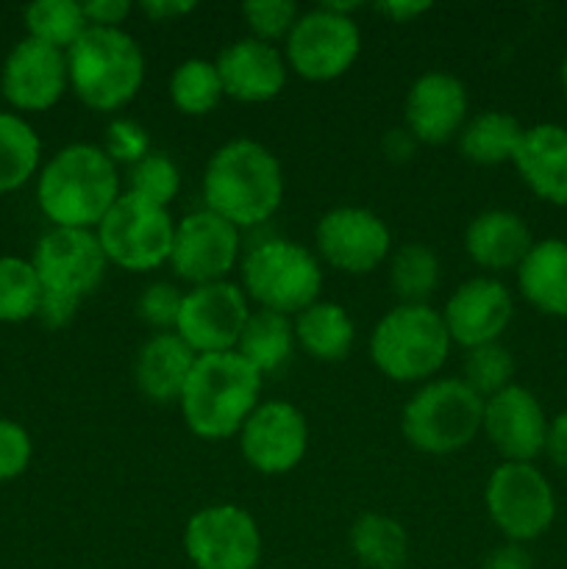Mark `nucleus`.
<instances>
[{
    "label": "nucleus",
    "mask_w": 567,
    "mask_h": 569,
    "mask_svg": "<svg viewBox=\"0 0 567 569\" xmlns=\"http://www.w3.org/2000/svg\"><path fill=\"white\" fill-rule=\"evenodd\" d=\"M284 167L267 144L231 139L209 156L200 181L203 209L215 211L239 231L265 226L284 203Z\"/></svg>",
    "instance_id": "obj_1"
},
{
    "label": "nucleus",
    "mask_w": 567,
    "mask_h": 569,
    "mask_svg": "<svg viewBox=\"0 0 567 569\" xmlns=\"http://www.w3.org/2000/svg\"><path fill=\"white\" fill-rule=\"evenodd\" d=\"M120 194V167L92 142L64 144L37 176V206L50 228L94 231Z\"/></svg>",
    "instance_id": "obj_2"
},
{
    "label": "nucleus",
    "mask_w": 567,
    "mask_h": 569,
    "mask_svg": "<svg viewBox=\"0 0 567 569\" xmlns=\"http://www.w3.org/2000/svg\"><path fill=\"white\" fill-rule=\"evenodd\" d=\"M261 378L237 350L198 356L178 398L189 431L206 442L237 437L261 403Z\"/></svg>",
    "instance_id": "obj_3"
},
{
    "label": "nucleus",
    "mask_w": 567,
    "mask_h": 569,
    "mask_svg": "<svg viewBox=\"0 0 567 569\" xmlns=\"http://www.w3.org/2000/svg\"><path fill=\"white\" fill-rule=\"evenodd\" d=\"M64 56L70 92L89 111L115 114L142 89L145 53L126 28H87Z\"/></svg>",
    "instance_id": "obj_4"
},
{
    "label": "nucleus",
    "mask_w": 567,
    "mask_h": 569,
    "mask_svg": "<svg viewBox=\"0 0 567 569\" xmlns=\"http://www.w3.org/2000/svg\"><path fill=\"white\" fill-rule=\"evenodd\" d=\"M370 361L395 383H426L448 361L450 342L442 315L431 303H398L370 333Z\"/></svg>",
    "instance_id": "obj_5"
},
{
    "label": "nucleus",
    "mask_w": 567,
    "mask_h": 569,
    "mask_svg": "<svg viewBox=\"0 0 567 569\" xmlns=\"http://www.w3.org/2000/svg\"><path fill=\"white\" fill-rule=\"evenodd\" d=\"M239 287L256 309L295 317L320 300L322 264L295 239H261L242 253Z\"/></svg>",
    "instance_id": "obj_6"
},
{
    "label": "nucleus",
    "mask_w": 567,
    "mask_h": 569,
    "mask_svg": "<svg viewBox=\"0 0 567 569\" xmlns=\"http://www.w3.org/2000/svg\"><path fill=\"white\" fill-rule=\"evenodd\" d=\"M481 420L484 398L461 378H431L404 406L400 431L417 453L450 456L481 433Z\"/></svg>",
    "instance_id": "obj_7"
},
{
    "label": "nucleus",
    "mask_w": 567,
    "mask_h": 569,
    "mask_svg": "<svg viewBox=\"0 0 567 569\" xmlns=\"http://www.w3.org/2000/svg\"><path fill=\"white\" fill-rule=\"evenodd\" d=\"M484 506L504 542H534L556 520L554 483L534 461H500L487 478Z\"/></svg>",
    "instance_id": "obj_8"
},
{
    "label": "nucleus",
    "mask_w": 567,
    "mask_h": 569,
    "mask_svg": "<svg viewBox=\"0 0 567 569\" xmlns=\"http://www.w3.org/2000/svg\"><path fill=\"white\" fill-rule=\"evenodd\" d=\"M94 237L109 259V267H120L126 272H150L170 261L176 220L165 206H156L122 189L109 214L94 228Z\"/></svg>",
    "instance_id": "obj_9"
},
{
    "label": "nucleus",
    "mask_w": 567,
    "mask_h": 569,
    "mask_svg": "<svg viewBox=\"0 0 567 569\" xmlns=\"http://www.w3.org/2000/svg\"><path fill=\"white\" fill-rule=\"evenodd\" d=\"M361 31L350 14H339L328 3L300 11L298 22L284 39V59L295 76L311 83L342 78L356 64Z\"/></svg>",
    "instance_id": "obj_10"
},
{
    "label": "nucleus",
    "mask_w": 567,
    "mask_h": 569,
    "mask_svg": "<svg viewBox=\"0 0 567 569\" xmlns=\"http://www.w3.org/2000/svg\"><path fill=\"white\" fill-rule=\"evenodd\" d=\"M261 528L237 503H211L183 526V553L195 569H259Z\"/></svg>",
    "instance_id": "obj_11"
},
{
    "label": "nucleus",
    "mask_w": 567,
    "mask_h": 569,
    "mask_svg": "<svg viewBox=\"0 0 567 569\" xmlns=\"http://www.w3.org/2000/svg\"><path fill=\"white\" fill-rule=\"evenodd\" d=\"M242 261V231L209 209H198L176 220L170 261L178 281L189 287L228 281Z\"/></svg>",
    "instance_id": "obj_12"
},
{
    "label": "nucleus",
    "mask_w": 567,
    "mask_h": 569,
    "mask_svg": "<svg viewBox=\"0 0 567 569\" xmlns=\"http://www.w3.org/2000/svg\"><path fill=\"white\" fill-rule=\"evenodd\" d=\"M44 295L81 303L103 283L109 259L94 231L83 228H48L31 253Z\"/></svg>",
    "instance_id": "obj_13"
},
{
    "label": "nucleus",
    "mask_w": 567,
    "mask_h": 569,
    "mask_svg": "<svg viewBox=\"0 0 567 569\" xmlns=\"http://www.w3.org/2000/svg\"><path fill=\"white\" fill-rule=\"evenodd\" d=\"M315 248L320 264L345 276H367L387 264L395 250L387 222L361 206H334L317 220Z\"/></svg>",
    "instance_id": "obj_14"
},
{
    "label": "nucleus",
    "mask_w": 567,
    "mask_h": 569,
    "mask_svg": "<svg viewBox=\"0 0 567 569\" xmlns=\"http://www.w3.org/2000/svg\"><path fill=\"white\" fill-rule=\"evenodd\" d=\"M250 300L233 281L203 283L183 292L176 333L195 350V356L237 350L242 328L250 317Z\"/></svg>",
    "instance_id": "obj_15"
},
{
    "label": "nucleus",
    "mask_w": 567,
    "mask_h": 569,
    "mask_svg": "<svg viewBox=\"0 0 567 569\" xmlns=\"http://www.w3.org/2000/svg\"><path fill=\"white\" fill-rule=\"evenodd\" d=\"M239 453L259 476H287L309 450V422L295 403L261 400L237 433Z\"/></svg>",
    "instance_id": "obj_16"
},
{
    "label": "nucleus",
    "mask_w": 567,
    "mask_h": 569,
    "mask_svg": "<svg viewBox=\"0 0 567 569\" xmlns=\"http://www.w3.org/2000/svg\"><path fill=\"white\" fill-rule=\"evenodd\" d=\"M70 89L64 50L22 37L0 64V98L17 114H39L64 98Z\"/></svg>",
    "instance_id": "obj_17"
},
{
    "label": "nucleus",
    "mask_w": 567,
    "mask_h": 569,
    "mask_svg": "<svg viewBox=\"0 0 567 569\" xmlns=\"http://www.w3.org/2000/svg\"><path fill=\"white\" fill-rule=\"evenodd\" d=\"M442 320L450 342L472 350L481 345L500 342L506 328L515 320V295L500 278L476 276L448 295L442 306Z\"/></svg>",
    "instance_id": "obj_18"
},
{
    "label": "nucleus",
    "mask_w": 567,
    "mask_h": 569,
    "mask_svg": "<svg viewBox=\"0 0 567 569\" xmlns=\"http://www.w3.org/2000/svg\"><path fill=\"white\" fill-rule=\"evenodd\" d=\"M548 422L537 395L520 383L484 400L481 433L504 461H537L545 450Z\"/></svg>",
    "instance_id": "obj_19"
},
{
    "label": "nucleus",
    "mask_w": 567,
    "mask_h": 569,
    "mask_svg": "<svg viewBox=\"0 0 567 569\" xmlns=\"http://www.w3.org/2000/svg\"><path fill=\"white\" fill-rule=\"evenodd\" d=\"M470 117V98L461 78L428 70L411 81L404 100V128L417 144H445L459 137Z\"/></svg>",
    "instance_id": "obj_20"
},
{
    "label": "nucleus",
    "mask_w": 567,
    "mask_h": 569,
    "mask_svg": "<svg viewBox=\"0 0 567 569\" xmlns=\"http://www.w3.org/2000/svg\"><path fill=\"white\" fill-rule=\"evenodd\" d=\"M226 98L239 103H267L287 87L289 67L278 44L253 37L228 42L215 59Z\"/></svg>",
    "instance_id": "obj_21"
},
{
    "label": "nucleus",
    "mask_w": 567,
    "mask_h": 569,
    "mask_svg": "<svg viewBox=\"0 0 567 569\" xmlns=\"http://www.w3.org/2000/svg\"><path fill=\"white\" fill-rule=\"evenodd\" d=\"M517 176L539 200L567 206V128L559 122H537L523 131L511 159Z\"/></svg>",
    "instance_id": "obj_22"
},
{
    "label": "nucleus",
    "mask_w": 567,
    "mask_h": 569,
    "mask_svg": "<svg viewBox=\"0 0 567 569\" xmlns=\"http://www.w3.org/2000/svg\"><path fill=\"white\" fill-rule=\"evenodd\" d=\"M531 244V228L511 209L481 211L465 228L467 256L487 272L517 270Z\"/></svg>",
    "instance_id": "obj_23"
},
{
    "label": "nucleus",
    "mask_w": 567,
    "mask_h": 569,
    "mask_svg": "<svg viewBox=\"0 0 567 569\" xmlns=\"http://www.w3.org/2000/svg\"><path fill=\"white\" fill-rule=\"evenodd\" d=\"M195 350L176 331L150 333L133 361V381L150 403H178L195 367Z\"/></svg>",
    "instance_id": "obj_24"
},
{
    "label": "nucleus",
    "mask_w": 567,
    "mask_h": 569,
    "mask_svg": "<svg viewBox=\"0 0 567 569\" xmlns=\"http://www.w3.org/2000/svg\"><path fill=\"white\" fill-rule=\"evenodd\" d=\"M517 292L545 317H567V239H534L515 270Z\"/></svg>",
    "instance_id": "obj_25"
},
{
    "label": "nucleus",
    "mask_w": 567,
    "mask_h": 569,
    "mask_svg": "<svg viewBox=\"0 0 567 569\" xmlns=\"http://www.w3.org/2000/svg\"><path fill=\"white\" fill-rule=\"evenodd\" d=\"M295 342L309 359L337 365L348 359L356 342V322L342 303L317 300L292 317Z\"/></svg>",
    "instance_id": "obj_26"
},
{
    "label": "nucleus",
    "mask_w": 567,
    "mask_h": 569,
    "mask_svg": "<svg viewBox=\"0 0 567 569\" xmlns=\"http://www.w3.org/2000/svg\"><path fill=\"white\" fill-rule=\"evenodd\" d=\"M523 131L515 114L500 109L478 111V114L467 117L465 128L456 137V148H459L461 159L478 167H500L511 164L520 144Z\"/></svg>",
    "instance_id": "obj_27"
},
{
    "label": "nucleus",
    "mask_w": 567,
    "mask_h": 569,
    "mask_svg": "<svg viewBox=\"0 0 567 569\" xmlns=\"http://www.w3.org/2000/svg\"><path fill=\"white\" fill-rule=\"evenodd\" d=\"M295 348H298V342H295L292 317L267 309L250 311L242 337L237 342V353L261 376L281 370L292 359Z\"/></svg>",
    "instance_id": "obj_28"
},
{
    "label": "nucleus",
    "mask_w": 567,
    "mask_h": 569,
    "mask_svg": "<svg viewBox=\"0 0 567 569\" xmlns=\"http://www.w3.org/2000/svg\"><path fill=\"white\" fill-rule=\"evenodd\" d=\"M348 548L365 569H400L409 556V533L395 517L365 511L350 526Z\"/></svg>",
    "instance_id": "obj_29"
},
{
    "label": "nucleus",
    "mask_w": 567,
    "mask_h": 569,
    "mask_svg": "<svg viewBox=\"0 0 567 569\" xmlns=\"http://www.w3.org/2000/svg\"><path fill=\"white\" fill-rule=\"evenodd\" d=\"M42 170V139L17 111L0 109V194L17 192Z\"/></svg>",
    "instance_id": "obj_30"
},
{
    "label": "nucleus",
    "mask_w": 567,
    "mask_h": 569,
    "mask_svg": "<svg viewBox=\"0 0 567 569\" xmlns=\"http://www.w3.org/2000/svg\"><path fill=\"white\" fill-rule=\"evenodd\" d=\"M389 287L400 303H428L442 281V261L422 242H404L387 259Z\"/></svg>",
    "instance_id": "obj_31"
},
{
    "label": "nucleus",
    "mask_w": 567,
    "mask_h": 569,
    "mask_svg": "<svg viewBox=\"0 0 567 569\" xmlns=\"http://www.w3.org/2000/svg\"><path fill=\"white\" fill-rule=\"evenodd\" d=\"M167 92H170L172 106L187 117H206L209 111H215L217 106H220L222 98H226L215 61L200 59V56L183 59L181 64L170 72Z\"/></svg>",
    "instance_id": "obj_32"
},
{
    "label": "nucleus",
    "mask_w": 567,
    "mask_h": 569,
    "mask_svg": "<svg viewBox=\"0 0 567 569\" xmlns=\"http://www.w3.org/2000/svg\"><path fill=\"white\" fill-rule=\"evenodd\" d=\"M22 22H26V37L64 50V53L89 28L83 3H76V0H37V3L26 6Z\"/></svg>",
    "instance_id": "obj_33"
},
{
    "label": "nucleus",
    "mask_w": 567,
    "mask_h": 569,
    "mask_svg": "<svg viewBox=\"0 0 567 569\" xmlns=\"http://www.w3.org/2000/svg\"><path fill=\"white\" fill-rule=\"evenodd\" d=\"M42 303V283L31 259L0 256V322L37 320Z\"/></svg>",
    "instance_id": "obj_34"
},
{
    "label": "nucleus",
    "mask_w": 567,
    "mask_h": 569,
    "mask_svg": "<svg viewBox=\"0 0 567 569\" xmlns=\"http://www.w3.org/2000/svg\"><path fill=\"white\" fill-rule=\"evenodd\" d=\"M126 192L170 209V203L181 192V170H178L176 159L165 150H150L142 161L128 167Z\"/></svg>",
    "instance_id": "obj_35"
},
{
    "label": "nucleus",
    "mask_w": 567,
    "mask_h": 569,
    "mask_svg": "<svg viewBox=\"0 0 567 569\" xmlns=\"http://www.w3.org/2000/svg\"><path fill=\"white\" fill-rule=\"evenodd\" d=\"M461 381H465L478 398H493L500 389L515 383V356H511V350L500 342L467 350L465 367H461Z\"/></svg>",
    "instance_id": "obj_36"
},
{
    "label": "nucleus",
    "mask_w": 567,
    "mask_h": 569,
    "mask_svg": "<svg viewBox=\"0 0 567 569\" xmlns=\"http://www.w3.org/2000/svg\"><path fill=\"white\" fill-rule=\"evenodd\" d=\"M248 37L261 39V42L278 44L289 37L292 26L298 22L300 9L292 0H248L239 6Z\"/></svg>",
    "instance_id": "obj_37"
},
{
    "label": "nucleus",
    "mask_w": 567,
    "mask_h": 569,
    "mask_svg": "<svg viewBox=\"0 0 567 569\" xmlns=\"http://www.w3.org/2000/svg\"><path fill=\"white\" fill-rule=\"evenodd\" d=\"M100 148L106 150V156H109L117 167H133L153 150V144H150V133L145 131V126H139L131 117H115V120H109V126H106L103 144H100Z\"/></svg>",
    "instance_id": "obj_38"
},
{
    "label": "nucleus",
    "mask_w": 567,
    "mask_h": 569,
    "mask_svg": "<svg viewBox=\"0 0 567 569\" xmlns=\"http://www.w3.org/2000/svg\"><path fill=\"white\" fill-rule=\"evenodd\" d=\"M183 292L172 281H153L142 289L137 300V317L156 333L176 331Z\"/></svg>",
    "instance_id": "obj_39"
},
{
    "label": "nucleus",
    "mask_w": 567,
    "mask_h": 569,
    "mask_svg": "<svg viewBox=\"0 0 567 569\" xmlns=\"http://www.w3.org/2000/svg\"><path fill=\"white\" fill-rule=\"evenodd\" d=\"M31 433L20 422L0 417V483L20 478L31 465Z\"/></svg>",
    "instance_id": "obj_40"
},
{
    "label": "nucleus",
    "mask_w": 567,
    "mask_h": 569,
    "mask_svg": "<svg viewBox=\"0 0 567 569\" xmlns=\"http://www.w3.org/2000/svg\"><path fill=\"white\" fill-rule=\"evenodd\" d=\"M131 11L133 6L128 0H89V3H83L89 28H122Z\"/></svg>",
    "instance_id": "obj_41"
},
{
    "label": "nucleus",
    "mask_w": 567,
    "mask_h": 569,
    "mask_svg": "<svg viewBox=\"0 0 567 569\" xmlns=\"http://www.w3.org/2000/svg\"><path fill=\"white\" fill-rule=\"evenodd\" d=\"M481 569H534L531 550L517 542H500L484 556Z\"/></svg>",
    "instance_id": "obj_42"
},
{
    "label": "nucleus",
    "mask_w": 567,
    "mask_h": 569,
    "mask_svg": "<svg viewBox=\"0 0 567 569\" xmlns=\"http://www.w3.org/2000/svg\"><path fill=\"white\" fill-rule=\"evenodd\" d=\"M543 456L556 467V470L567 472V409H561L559 415L550 417Z\"/></svg>",
    "instance_id": "obj_43"
},
{
    "label": "nucleus",
    "mask_w": 567,
    "mask_h": 569,
    "mask_svg": "<svg viewBox=\"0 0 567 569\" xmlns=\"http://www.w3.org/2000/svg\"><path fill=\"white\" fill-rule=\"evenodd\" d=\"M76 300H67V298H56V295H44L42 292V303H39L37 311V320L42 322L44 328H67L72 322L78 311Z\"/></svg>",
    "instance_id": "obj_44"
},
{
    "label": "nucleus",
    "mask_w": 567,
    "mask_h": 569,
    "mask_svg": "<svg viewBox=\"0 0 567 569\" xmlns=\"http://www.w3.org/2000/svg\"><path fill=\"white\" fill-rule=\"evenodd\" d=\"M198 6L192 0H142L139 3V11H142L148 20L153 22H176L181 17L192 14Z\"/></svg>",
    "instance_id": "obj_45"
},
{
    "label": "nucleus",
    "mask_w": 567,
    "mask_h": 569,
    "mask_svg": "<svg viewBox=\"0 0 567 569\" xmlns=\"http://www.w3.org/2000/svg\"><path fill=\"white\" fill-rule=\"evenodd\" d=\"M431 9L434 6L428 0H384L376 6L378 14L387 17L389 22H411Z\"/></svg>",
    "instance_id": "obj_46"
},
{
    "label": "nucleus",
    "mask_w": 567,
    "mask_h": 569,
    "mask_svg": "<svg viewBox=\"0 0 567 569\" xmlns=\"http://www.w3.org/2000/svg\"><path fill=\"white\" fill-rule=\"evenodd\" d=\"M415 148H417L415 137H411L406 128H395V131H387V137H384V156L392 161L411 159Z\"/></svg>",
    "instance_id": "obj_47"
},
{
    "label": "nucleus",
    "mask_w": 567,
    "mask_h": 569,
    "mask_svg": "<svg viewBox=\"0 0 567 569\" xmlns=\"http://www.w3.org/2000/svg\"><path fill=\"white\" fill-rule=\"evenodd\" d=\"M559 81H561V89H565V94H567V56L559 67Z\"/></svg>",
    "instance_id": "obj_48"
},
{
    "label": "nucleus",
    "mask_w": 567,
    "mask_h": 569,
    "mask_svg": "<svg viewBox=\"0 0 567 569\" xmlns=\"http://www.w3.org/2000/svg\"><path fill=\"white\" fill-rule=\"evenodd\" d=\"M400 569H409V567H400Z\"/></svg>",
    "instance_id": "obj_49"
},
{
    "label": "nucleus",
    "mask_w": 567,
    "mask_h": 569,
    "mask_svg": "<svg viewBox=\"0 0 567 569\" xmlns=\"http://www.w3.org/2000/svg\"><path fill=\"white\" fill-rule=\"evenodd\" d=\"M259 569H261V567H259Z\"/></svg>",
    "instance_id": "obj_50"
}]
</instances>
